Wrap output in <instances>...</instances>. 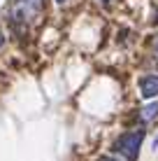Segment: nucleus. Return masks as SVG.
<instances>
[{"mask_svg": "<svg viewBox=\"0 0 158 161\" xmlns=\"http://www.w3.org/2000/svg\"><path fill=\"white\" fill-rule=\"evenodd\" d=\"M142 140H144V131L137 129V131H126L116 138L114 142V152L121 154L126 161H137L140 157V147H142Z\"/></svg>", "mask_w": 158, "mask_h": 161, "instance_id": "1", "label": "nucleus"}, {"mask_svg": "<svg viewBox=\"0 0 158 161\" xmlns=\"http://www.w3.org/2000/svg\"><path fill=\"white\" fill-rule=\"evenodd\" d=\"M140 93H142V98L146 101H151V98L158 96V75H144L140 77Z\"/></svg>", "mask_w": 158, "mask_h": 161, "instance_id": "2", "label": "nucleus"}, {"mask_svg": "<svg viewBox=\"0 0 158 161\" xmlns=\"http://www.w3.org/2000/svg\"><path fill=\"white\" fill-rule=\"evenodd\" d=\"M156 117H158V103H151V105L140 110V119L142 121H154Z\"/></svg>", "mask_w": 158, "mask_h": 161, "instance_id": "3", "label": "nucleus"}, {"mask_svg": "<svg viewBox=\"0 0 158 161\" xmlns=\"http://www.w3.org/2000/svg\"><path fill=\"white\" fill-rule=\"evenodd\" d=\"M98 161H121V159H116V157H102V159H98Z\"/></svg>", "mask_w": 158, "mask_h": 161, "instance_id": "4", "label": "nucleus"}, {"mask_svg": "<svg viewBox=\"0 0 158 161\" xmlns=\"http://www.w3.org/2000/svg\"><path fill=\"white\" fill-rule=\"evenodd\" d=\"M5 44V35H3V31H0V47Z\"/></svg>", "mask_w": 158, "mask_h": 161, "instance_id": "5", "label": "nucleus"}, {"mask_svg": "<svg viewBox=\"0 0 158 161\" xmlns=\"http://www.w3.org/2000/svg\"><path fill=\"white\" fill-rule=\"evenodd\" d=\"M154 24H158V9L154 12Z\"/></svg>", "mask_w": 158, "mask_h": 161, "instance_id": "6", "label": "nucleus"}, {"mask_svg": "<svg viewBox=\"0 0 158 161\" xmlns=\"http://www.w3.org/2000/svg\"><path fill=\"white\" fill-rule=\"evenodd\" d=\"M56 3H58V5H65V3H68V0H56Z\"/></svg>", "mask_w": 158, "mask_h": 161, "instance_id": "7", "label": "nucleus"}, {"mask_svg": "<svg viewBox=\"0 0 158 161\" xmlns=\"http://www.w3.org/2000/svg\"><path fill=\"white\" fill-rule=\"evenodd\" d=\"M154 47H156V52H158V37H156V42H154Z\"/></svg>", "mask_w": 158, "mask_h": 161, "instance_id": "8", "label": "nucleus"}, {"mask_svg": "<svg viewBox=\"0 0 158 161\" xmlns=\"http://www.w3.org/2000/svg\"><path fill=\"white\" fill-rule=\"evenodd\" d=\"M102 3H110V0H102Z\"/></svg>", "mask_w": 158, "mask_h": 161, "instance_id": "9", "label": "nucleus"}]
</instances>
